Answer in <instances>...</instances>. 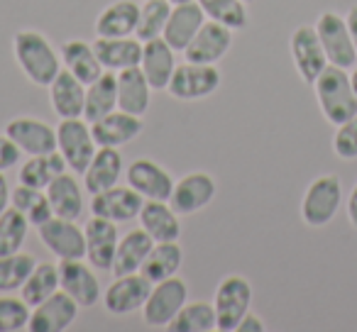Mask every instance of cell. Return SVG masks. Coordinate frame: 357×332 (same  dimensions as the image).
<instances>
[{
	"label": "cell",
	"mask_w": 357,
	"mask_h": 332,
	"mask_svg": "<svg viewBox=\"0 0 357 332\" xmlns=\"http://www.w3.org/2000/svg\"><path fill=\"white\" fill-rule=\"evenodd\" d=\"M13 54L20 66V71L25 74V79L32 86H50L56 79L64 64H61V54L54 49L47 35L37 30H17L13 35Z\"/></svg>",
	"instance_id": "1"
},
{
	"label": "cell",
	"mask_w": 357,
	"mask_h": 332,
	"mask_svg": "<svg viewBox=\"0 0 357 332\" xmlns=\"http://www.w3.org/2000/svg\"><path fill=\"white\" fill-rule=\"evenodd\" d=\"M313 90H316V100L323 118L335 127L357 115V93L352 88L347 69L328 64L326 71L313 84Z\"/></svg>",
	"instance_id": "2"
},
{
	"label": "cell",
	"mask_w": 357,
	"mask_h": 332,
	"mask_svg": "<svg viewBox=\"0 0 357 332\" xmlns=\"http://www.w3.org/2000/svg\"><path fill=\"white\" fill-rule=\"evenodd\" d=\"M342 181L337 174H321L308 184L301 198V220L308 228H326L340 213Z\"/></svg>",
	"instance_id": "3"
},
{
	"label": "cell",
	"mask_w": 357,
	"mask_h": 332,
	"mask_svg": "<svg viewBox=\"0 0 357 332\" xmlns=\"http://www.w3.org/2000/svg\"><path fill=\"white\" fill-rule=\"evenodd\" d=\"M252 283L250 278L240 276V274H228L220 278L218 288L213 296L215 317H218V330L220 332H235L245 315L252 308Z\"/></svg>",
	"instance_id": "4"
},
{
	"label": "cell",
	"mask_w": 357,
	"mask_h": 332,
	"mask_svg": "<svg viewBox=\"0 0 357 332\" xmlns=\"http://www.w3.org/2000/svg\"><path fill=\"white\" fill-rule=\"evenodd\" d=\"M96 149H98V144L93 139V129H91L89 120L69 118L56 125V152L64 157L69 171H74L76 176H84Z\"/></svg>",
	"instance_id": "5"
},
{
	"label": "cell",
	"mask_w": 357,
	"mask_h": 332,
	"mask_svg": "<svg viewBox=\"0 0 357 332\" xmlns=\"http://www.w3.org/2000/svg\"><path fill=\"white\" fill-rule=\"evenodd\" d=\"M223 84L218 66L215 64H194V61H184L176 64L174 76L167 86V93L174 100L181 103H194V100H204L213 95Z\"/></svg>",
	"instance_id": "6"
},
{
	"label": "cell",
	"mask_w": 357,
	"mask_h": 332,
	"mask_svg": "<svg viewBox=\"0 0 357 332\" xmlns=\"http://www.w3.org/2000/svg\"><path fill=\"white\" fill-rule=\"evenodd\" d=\"M189 301V286L184 278L169 276L164 281L152 283L147 301L142 306V320L147 327H169L176 313Z\"/></svg>",
	"instance_id": "7"
},
{
	"label": "cell",
	"mask_w": 357,
	"mask_h": 332,
	"mask_svg": "<svg viewBox=\"0 0 357 332\" xmlns=\"http://www.w3.org/2000/svg\"><path fill=\"white\" fill-rule=\"evenodd\" d=\"M313 27H316L318 40H321L323 49H326L328 64L340 66V69H352L357 64V49L352 45L347 22L340 13L335 10L321 13Z\"/></svg>",
	"instance_id": "8"
},
{
	"label": "cell",
	"mask_w": 357,
	"mask_h": 332,
	"mask_svg": "<svg viewBox=\"0 0 357 332\" xmlns=\"http://www.w3.org/2000/svg\"><path fill=\"white\" fill-rule=\"evenodd\" d=\"M289 52H291V61L296 66V74L301 76L303 84L313 86L318 76L326 71L328 56L323 49L318 32L313 25H298L289 37Z\"/></svg>",
	"instance_id": "9"
},
{
	"label": "cell",
	"mask_w": 357,
	"mask_h": 332,
	"mask_svg": "<svg viewBox=\"0 0 357 332\" xmlns=\"http://www.w3.org/2000/svg\"><path fill=\"white\" fill-rule=\"evenodd\" d=\"M218 193V184L208 171H189L186 176L174 184L169 205L178 215H194L199 210L208 208Z\"/></svg>",
	"instance_id": "10"
},
{
	"label": "cell",
	"mask_w": 357,
	"mask_h": 332,
	"mask_svg": "<svg viewBox=\"0 0 357 332\" xmlns=\"http://www.w3.org/2000/svg\"><path fill=\"white\" fill-rule=\"evenodd\" d=\"M42 244L54 254L56 259H86V232L76 225V220L52 218L37 228Z\"/></svg>",
	"instance_id": "11"
},
{
	"label": "cell",
	"mask_w": 357,
	"mask_h": 332,
	"mask_svg": "<svg viewBox=\"0 0 357 332\" xmlns=\"http://www.w3.org/2000/svg\"><path fill=\"white\" fill-rule=\"evenodd\" d=\"M79 317V303L66 291L52 293L47 301L32 308L27 330L30 332H66Z\"/></svg>",
	"instance_id": "12"
},
{
	"label": "cell",
	"mask_w": 357,
	"mask_h": 332,
	"mask_svg": "<svg viewBox=\"0 0 357 332\" xmlns=\"http://www.w3.org/2000/svg\"><path fill=\"white\" fill-rule=\"evenodd\" d=\"M149 291H152V281L139 271L123 274V276H115V281L105 288L103 306L110 315H130L135 310H142Z\"/></svg>",
	"instance_id": "13"
},
{
	"label": "cell",
	"mask_w": 357,
	"mask_h": 332,
	"mask_svg": "<svg viewBox=\"0 0 357 332\" xmlns=\"http://www.w3.org/2000/svg\"><path fill=\"white\" fill-rule=\"evenodd\" d=\"M6 134L27 154V157H45L56 152V129L45 120L20 115L6 125Z\"/></svg>",
	"instance_id": "14"
},
{
	"label": "cell",
	"mask_w": 357,
	"mask_h": 332,
	"mask_svg": "<svg viewBox=\"0 0 357 332\" xmlns=\"http://www.w3.org/2000/svg\"><path fill=\"white\" fill-rule=\"evenodd\" d=\"M128 186H132L144 200H169L176 181L172 179L162 164L152 161V159H135L125 171Z\"/></svg>",
	"instance_id": "15"
},
{
	"label": "cell",
	"mask_w": 357,
	"mask_h": 332,
	"mask_svg": "<svg viewBox=\"0 0 357 332\" xmlns=\"http://www.w3.org/2000/svg\"><path fill=\"white\" fill-rule=\"evenodd\" d=\"M144 198L132 186H113L91 196V213L110 223H130L139 215Z\"/></svg>",
	"instance_id": "16"
},
{
	"label": "cell",
	"mask_w": 357,
	"mask_h": 332,
	"mask_svg": "<svg viewBox=\"0 0 357 332\" xmlns=\"http://www.w3.org/2000/svg\"><path fill=\"white\" fill-rule=\"evenodd\" d=\"M86 259L91 262V267L96 271H113V259L115 249H118L120 235H118V223H110L105 218H93L86 223Z\"/></svg>",
	"instance_id": "17"
},
{
	"label": "cell",
	"mask_w": 357,
	"mask_h": 332,
	"mask_svg": "<svg viewBox=\"0 0 357 332\" xmlns=\"http://www.w3.org/2000/svg\"><path fill=\"white\" fill-rule=\"evenodd\" d=\"M59 288L66 291L79 308H93L100 301V283L84 259H64L59 264Z\"/></svg>",
	"instance_id": "18"
},
{
	"label": "cell",
	"mask_w": 357,
	"mask_h": 332,
	"mask_svg": "<svg viewBox=\"0 0 357 332\" xmlns=\"http://www.w3.org/2000/svg\"><path fill=\"white\" fill-rule=\"evenodd\" d=\"M230 47H233V30L208 20L184 49V56L186 61H194V64H218L230 52Z\"/></svg>",
	"instance_id": "19"
},
{
	"label": "cell",
	"mask_w": 357,
	"mask_h": 332,
	"mask_svg": "<svg viewBox=\"0 0 357 332\" xmlns=\"http://www.w3.org/2000/svg\"><path fill=\"white\" fill-rule=\"evenodd\" d=\"M204 22H206V13L196 0L178 3V6L172 8V15H169L162 37L167 40V45L174 52H184L191 45V40L196 37V32L204 27Z\"/></svg>",
	"instance_id": "20"
},
{
	"label": "cell",
	"mask_w": 357,
	"mask_h": 332,
	"mask_svg": "<svg viewBox=\"0 0 357 332\" xmlns=\"http://www.w3.org/2000/svg\"><path fill=\"white\" fill-rule=\"evenodd\" d=\"M91 129H93V139L98 147L120 149L142 134L144 122L137 115H130V113H125V110H113V113L105 115V118L91 122Z\"/></svg>",
	"instance_id": "21"
},
{
	"label": "cell",
	"mask_w": 357,
	"mask_h": 332,
	"mask_svg": "<svg viewBox=\"0 0 357 332\" xmlns=\"http://www.w3.org/2000/svg\"><path fill=\"white\" fill-rule=\"evenodd\" d=\"M93 49L105 71L120 74L125 69L139 66L142 59V40L137 37H96Z\"/></svg>",
	"instance_id": "22"
},
{
	"label": "cell",
	"mask_w": 357,
	"mask_h": 332,
	"mask_svg": "<svg viewBox=\"0 0 357 332\" xmlns=\"http://www.w3.org/2000/svg\"><path fill=\"white\" fill-rule=\"evenodd\" d=\"M176 52L167 45L164 37L157 40L142 42V59H139V69H142L144 79L149 81L152 90H167L169 81L176 69V59H174Z\"/></svg>",
	"instance_id": "23"
},
{
	"label": "cell",
	"mask_w": 357,
	"mask_h": 332,
	"mask_svg": "<svg viewBox=\"0 0 357 332\" xmlns=\"http://www.w3.org/2000/svg\"><path fill=\"white\" fill-rule=\"evenodd\" d=\"M50 103L52 110L59 115L61 120L69 118H84V105H86V84L76 79L71 71L61 69L56 79L50 86Z\"/></svg>",
	"instance_id": "24"
},
{
	"label": "cell",
	"mask_w": 357,
	"mask_h": 332,
	"mask_svg": "<svg viewBox=\"0 0 357 332\" xmlns=\"http://www.w3.org/2000/svg\"><path fill=\"white\" fill-rule=\"evenodd\" d=\"M137 220L139 228L154 242H178V237H181L178 213L169 205V200H144Z\"/></svg>",
	"instance_id": "25"
},
{
	"label": "cell",
	"mask_w": 357,
	"mask_h": 332,
	"mask_svg": "<svg viewBox=\"0 0 357 332\" xmlns=\"http://www.w3.org/2000/svg\"><path fill=\"white\" fill-rule=\"evenodd\" d=\"M120 176H123V154L118 152V147H98L89 169L84 171V189L91 196L100 193L118 186Z\"/></svg>",
	"instance_id": "26"
},
{
	"label": "cell",
	"mask_w": 357,
	"mask_h": 332,
	"mask_svg": "<svg viewBox=\"0 0 357 332\" xmlns=\"http://www.w3.org/2000/svg\"><path fill=\"white\" fill-rule=\"evenodd\" d=\"M84 191L86 189H81L74 171H64V174H59L50 186H47L45 193H47V198H50L52 210H54L56 218L79 220L86 208Z\"/></svg>",
	"instance_id": "27"
},
{
	"label": "cell",
	"mask_w": 357,
	"mask_h": 332,
	"mask_svg": "<svg viewBox=\"0 0 357 332\" xmlns=\"http://www.w3.org/2000/svg\"><path fill=\"white\" fill-rule=\"evenodd\" d=\"M152 103V86L144 79L142 69L132 66L118 74V110L144 118Z\"/></svg>",
	"instance_id": "28"
},
{
	"label": "cell",
	"mask_w": 357,
	"mask_h": 332,
	"mask_svg": "<svg viewBox=\"0 0 357 332\" xmlns=\"http://www.w3.org/2000/svg\"><path fill=\"white\" fill-rule=\"evenodd\" d=\"M139 6L135 0H115L96 17V37H132L137 30Z\"/></svg>",
	"instance_id": "29"
},
{
	"label": "cell",
	"mask_w": 357,
	"mask_h": 332,
	"mask_svg": "<svg viewBox=\"0 0 357 332\" xmlns=\"http://www.w3.org/2000/svg\"><path fill=\"white\" fill-rule=\"evenodd\" d=\"M59 54H61L64 69L71 71V74H74L79 81H84L86 86L93 84V81L105 71L98 59V54H96L93 45L86 40H66L64 45L59 47Z\"/></svg>",
	"instance_id": "30"
},
{
	"label": "cell",
	"mask_w": 357,
	"mask_h": 332,
	"mask_svg": "<svg viewBox=\"0 0 357 332\" xmlns=\"http://www.w3.org/2000/svg\"><path fill=\"white\" fill-rule=\"evenodd\" d=\"M152 247H154V239L149 237L142 228L125 232L123 237H120V242H118V249H115L113 274H115V276H123V274L139 271Z\"/></svg>",
	"instance_id": "31"
},
{
	"label": "cell",
	"mask_w": 357,
	"mask_h": 332,
	"mask_svg": "<svg viewBox=\"0 0 357 332\" xmlns=\"http://www.w3.org/2000/svg\"><path fill=\"white\" fill-rule=\"evenodd\" d=\"M113 110H118V74L103 71L93 84L86 86L84 120L96 122V120L110 115Z\"/></svg>",
	"instance_id": "32"
},
{
	"label": "cell",
	"mask_w": 357,
	"mask_h": 332,
	"mask_svg": "<svg viewBox=\"0 0 357 332\" xmlns=\"http://www.w3.org/2000/svg\"><path fill=\"white\" fill-rule=\"evenodd\" d=\"M181 264H184V249H181V244L178 242H154V247L149 249L139 274H142L144 278H149L152 283H157L169 276H176Z\"/></svg>",
	"instance_id": "33"
},
{
	"label": "cell",
	"mask_w": 357,
	"mask_h": 332,
	"mask_svg": "<svg viewBox=\"0 0 357 332\" xmlns=\"http://www.w3.org/2000/svg\"><path fill=\"white\" fill-rule=\"evenodd\" d=\"M64 171H69L64 157H61L59 152H52V154H45V157H30L20 166V174L17 176H20V184L47 191V186L59 174H64Z\"/></svg>",
	"instance_id": "34"
},
{
	"label": "cell",
	"mask_w": 357,
	"mask_h": 332,
	"mask_svg": "<svg viewBox=\"0 0 357 332\" xmlns=\"http://www.w3.org/2000/svg\"><path fill=\"white\" fill-rule=\"evenodd\" d=\"M169 332H211L218 330V317H215V308L208 301H194L181 308L167 327Z\"/></svg>",
	"instance_id": "35"
},
{
	"label": "cell",
	"mask_w": 357,
	"mask_h": 332,
	"mask_svg": "<svg viewBox=\"0 0 357 332\" xmlns=\"http://www.w3.org/2000/svg\"><path fill=\"white\" fill-rule=\"evenodd\" d=\"M10 205L20 210V213L30 220V225H35V228H40V225H45L47 220L54 218V210H52V203H50V198H47L45 191L32 189V186H25V184L13 189Z\"/></svg>",
	"instance_id": "36"
},
{
	"label": "cell",
	"mask_w": 357,
	"mask_h": 332,
	"mask_svg": "<svg viewBox=\"0 0 357 332\" xmlns=\"http://www.w3.org/2000/svg\"><path fill=\"white\" fill-rule=\"evenodd\" d=\"M56 291H59V267L52 262H40L30 274V278L22 283L20 296L35 308Z\"/></svg>",
	"instance_id": "37"
},
{
	"label": "cell",
	"mask_w": 357,
	"mask_h": 332,
	"mask_svg": "<svg viewBox=\"0 0 357 332\" xmlns=\"http://www.w3.org/2000/svg\"><path fill=\"white\" fill-rule=\"evenodd\" d=\"M196 3L204 8L208 20L220 22L233 32L245 30L250 25L248 3H243V0H196Z\"/></svg>",
	"instance_id": "38"
},
{
	"label": "cell",
	"mask_w": 357,
	"mask_h": 332,
	"mask_svg": "<svg viewBox=\"0 0 357 332\" xmlns=\"http://www.w3.org/2000/svg\"><path fill=\"white\" fill-rule=\"evenodd\" d=\"M37 259L27 252H15L0 257V293H13L22 288V283L35 271Z\"/></svg>",
	"instance_id": "39"
},
{
	"label": "cell",
	"mask_w": 357,
	"mask_h": 332,
	"mask_svg": "<svg viewBox=\"0 0 357 332\" xmlns=\"http://www.w3.org/2000/svg\"><path fill=\"white\" fill-rule=\"evenodd\" d=\"M169 15H172V3L169 0H144L142 6H139V20L135 37L142 42L162 37Z\"/></svg>",
	"instance_id": "40"
},
{
	"label": "cell",
	"mask_w": 357,
	"mask_h": 332,
	"mask_svg": "<svg viewBox=\"0 0 357 332\" xmlns=\"http://www.w3.org/2000/svg\"><path fill=\"white\" fill-rule=\"evenodd\" d=\"M27 232H30V220L17 208L10 205L6 213H0V257L20 252Z\"/></svg>",
	"instance_id": "41"
},
{
	"label": "cell",
	"mask_w": 357,
	"mask_h": 332,
	"mask_svg": "<svg viewBox=\"0 0 357 332\" xmlns=\"http://www.w3.org/2000/svg\"><path fill=\"white\" fill-rule=\"evenodd\" d=\"M32 306L25 298L0 293V332H20L30 322Z\"/></svg>",
	"instance_id": "42"
},
{
	"label": "cell",
	"mask_w": 357,
	"mask_h": 332,
	"mask_svg": "<svg viewBox=\"0 0 357 332\" xmlns=\"http://www.w3.org/2000/svg\"><path fill=\"white\" fill-rule=\"evenodd\" d=\"M333 152L342 161H355L357 159V115L347 122L337 125L333 134Z\"/></svg>",
	"instance_id": "43"
},
{
	"label": "cell",
	"mask_w": 357,
	"mask_h": 332,
	"mask_svg": "<svg viewBox=\"0 0 357 332\" xmlns=\"http://www.w3.org/2000/svg\"><path fill=\"white\" fill-rule=\"evenodd\" d=\"M22 149L8 134H0V171H10L20 164Z\"/></svg>",
	"instance_id": "44"
},
{
	"label": "cell",
	"mask_w": 357,
	"mask_h": 332,
	"mask_svg": "<svg viewBox=\"0 0 357 332\" xmlns=\"http://www.w3.org/2000/svg\"><path fill=\"white\" fill-rule=\"evenodd\" d=\"M264 330H267V325L262 322V317L255 315V313H248V315L240 320V325L235 332H264Z\"/></svg>",
	"instance_id": "45"
},
{
	"label": "cell",
	"mask_w": 357,
	"mask_h": 332,
	"mask_svg": "<svg viewBox=\"0 0 357 332\" xmlns=\"http://www.w3.org/2000/svg\"><path fill=\"white\" fill-rule=\"evenodd\" d=\"M10 198H13V189L6 179V171H0V213H6L10 208Z\"/></svg>",
	"instance_id": "46"
},
{
	"label": "cell",
	"mask_w": 357,
	"mask_h": 332,
	"mask_svg": "<svg viewBox=\"0 0 357 332\" xmlns=\"http://www.w3.org/2000/svg\"><path fill=\"white\" fill-rule=\"evenodd\" d=\"M345 208H347V220H350V225L357 228V181H355V186H352L350 196H347Z\"/></svg>",
	"instance_id": "47"
},
{
	"label": "cell",
	"mask_w": 357,
	"mask_h": 332,
	"mask_svg": "<svg viewBox=\"0 0 357 332\" xmlns=\"http://www.w3.org/2000/svg\"><path fill=\"white\" fill-rule=\"evenodd\" d=\"M345 22H347V30H350V37H352V45L357 49V6H352L345 15Z\"/></svg>",
	"instance_id": "48"
},
{
	"label": "cell",
	"mask_w": 357,
	"mask_h": 332,
	"mask_svg": "<svg viewBox=\"0 0 357 332\" xmlns=\"http://www.w3.org/2000/svg\"><path fill=\"white\" fill-rule=\"evenodd\" d=\"M350 81H352V88H355V93H357V64L350 69Z\"/></svg>",
	"instance_id": "49"
},
{
	"label": "cell",
	"mask_w": 357,
	"mask_h": 332,
	"mask_svg": "<svg viewBox=\"0 0 357 332\" xmlns=\"http://www.w3.org/2000/svg\"><path fill=\"white\" fill-rule=\"evenodd\" d=\"M172 6H178V3H191V0H169Z\"/></svg>",
	"instance_id": "50"
},
{
	"label": "cell",
	"mask_w": 357,
	"mask_h": 332,
	"mask_svg": "<svg viewBox=\"0 0 357 332\" xmlns=\"http://www.w3.org/2000/svg\"><path fill=\"white\" fill-rule=\"evenodd\" d=\"M243 3H248V6H250V3H255V0H243Z\"/></svg>",
	"instance_id": "51"
}]
</instances>
